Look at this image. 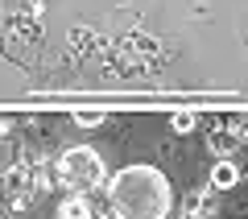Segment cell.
<instances>
[{"label":"cell","mask_w":248,"mask_h":219,"mask_svg":"<svg viewBox=\"0 0 248 219\" xmlns=\"http://www.w3.org/2000/svg\"><path fill=\"white\" fill-rule=\"evenodd\" d=\"M108 211L112 219H170L174 186L157 166H124L108 178Z\"/></svg>","instance_id":"1"},{"label":"cell","mask_w":248,"mask_h":219,"mask_svg":"<svg viewBox=\"0 0 248 219\" xmlns=\"http://www.w3.org/2000/svg\"><path fill=\"white\" fill-rule=\"evenodd\" d=\"M166 58H170V50L157 42V37L141 33V29H124V33L108 46V54H104L108 70L120 75V79H145V75H157V70L166 66Z\"/></svg>","instance_id":"2"},{"label":"cell","mask_w":248,"mask_h":219,"mask_svg":"<svg viewBox=\"0 0 248 219\" xmlns=\"http://www.w3.org/2000/svg\"><path fill=\"white\" fill-rule=\"evenodd\" d=\"M104 178H108V166L91 145H71V149H62L50 161V182L62 194L66 190H95Z\"/></svg>","instance_id":"3"},{"label":"cell","mask_w":248,"mask_h":219,"mask_svg":"<svg viewBox=\"0 0 248 219\" xmlns=\"http://www.w3.org/2000/svg\"><path fill=\"white\" fill-rule=\"evenodd\" d=\"M46 42V25L37 13L21 9V13H4L0 17V54L17 66H33Z\"/></svg>","instance_id":"4"},{"label":"cell","mask_w":248,"mask_h":219,"mask_svg":"<svg viewBox=\"0 0 248 219\" xmlns=\"http://www.w3.org/2000/svg\"><path fill=\"white\" fill-rule=\"evenodd\" d=\"M240 141H244V120H240V116H232V120H215L211 128H207V145H211V153L219 161H232V153L240 149Z\"/></svg>","instance_id":"5"},{"label":"cell","mask_w":248,"mask_h":219,"mask_svg":"<svg viewBox=\"0 0 248 219\" xmlns=\"http://www.w3.org/2000/svg\"><path fill=\"white\" fill-rule=\"evenodd\" d=\"M54 219H99V203L91 190H66L54 203Z\"/></svg>","instance_id":"6"},{"label":"cell","mask_w":248,"mask_h":219,"mask_svg":"<svg viewBox=\"0 0 248 219\" xmlns=\"http://www.w3.org/2000/svg\"><path fill=\"white\" fill-rule=\"evenodd\" d=\"M99 54H104V37H99L95 29H87V25L71 29V58L75 62H91V58H99Z\"/></svg>","instance_id":"7"},{"label":"cell","mask_w":248,"mask_h":219,"mask_svg":"<svg viewBox=\"0 0 248 219\" xmlns=\"http://www.w3.org/2000/svg\"><path fill=\"white\" fill-rule=\"evenodd\" d=\"M17 153H21V141H17V128L9 120H0V174H9L17 166Z\"/></svg>","instance_id":"8"},{"label":"cell","mask_w":248,"mask_h":219,"mask_svg":"<svg viewBox=\"0 0 248 219\" xmlns=\"http://www.w3.org/2000/svg\"><path fill=\"white\" fill-rule=\"evenodd\" d=\"M236 182H240V170L232 166V161H219L215 174H211V186H215V190H232Z\"/></svg>","instance_id":"9"},{"label":"cell","mask_w":248,"mask_h":219,"mask_svg":"<svg viewBox=\"0 0 248 219\" xmlns=\"http://www.w3.org/2000/svg\"><path fill=\"white\" fill-rule=\"evenodd\" d=\"M29 178H33V170H25V174H9V182H4V186H9L13 194H21V199H33L37 182H29Z\"/></svg>","instance_id":"10"},{"label":"cell","mask_w":248,"mask_h":219,"mask_svg":"<svg viewBox=\"0 0 248 219\" xmlns=\"http://www.w3.org/2000/svg\"><path fill=\"white\" fill-rule=\"evenodd\" d=\"M186 215L190 219H207V215H215V207H211V199H199L195 194V199L186 203Z\"/></svg>","instance_id":"11"},{"label":"cell","mask_w":248,"mask_h":219,"mask_svg":"<svg viewBox=\"0 0 248 219\" xmlns=\"http://www.w3.org/2000/svg\"><path fill=\"white\" fill-rule=\"evenodd\" d=\"M75 124H83V128H99V124H104V112H75Z\"/></svg>","instance_id":"12"},{"label":"cell","mask_w":248,"mask_h":219,"mask_svg":"<svg viewBox=\"0 0 248 219\" xmlns=\"http://www.w3.org/2000/svg\"><path fill=\"white\" fill-rule=\"evenodd\" d=\"M190 128H195V116H190V112H178L174 116V132H190Z\"/></svg>","instance_id":"13"}]
</instances>
